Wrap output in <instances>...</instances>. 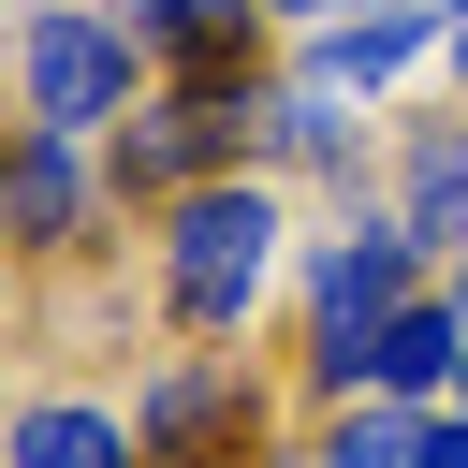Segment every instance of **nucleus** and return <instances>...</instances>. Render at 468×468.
<instances>
[{
	"label": "nucleus",
	"instance_id": "f257e3e1",
	"mask_svg": "<svg viewBox=\"0 0 468 468\" xmlns=\"http://www.w3.org/2000/svg\"><path fill=\"white\" fill-rule=\"evenodd\" d=\"M146 44H132V15H102V0H29L15 15V117L29 132H73V146H102L132 102H146Z\"/></svg>",
	"mask_w": 468,
	"mask_h": 468
},
{
	"label": "nucleus",
	"instance_id": "f03ea898",
	"mask_svg": "<svg viewBox=\"0 0 468 468\" xmlns=\"http://www.w3.org/2000/svg\"><path fill=\"white\" fill-rule=\"evenodd\" d=\"M263 278H278V190H263V176H219V190L161 205V322H176V336L219 351V336L263 307Z\"/></svg>",
	"mask_w": 468,
	"mask_h": 468
},
{
	"label": "nucleus",
	"instance_id": "7ed1b4c3",
	"mask_svg": "<svg viewBox=\"0 0 468 468\" xmlns=\"http://www.w3.org/2000/svg\"><path fill=\"white\" fill-rule=\"evenodd\" d=\"M424 292V234L410 219H351L307 249V380L322 395H366V336Z\"/></svg>",
	"mask_w": 468,
	"mask_h": 468
},
{
	"label": "nucleus",
	"instance_id": "20e7f679",
	"mask_svg": "<svg viewBox=\"0 0 468 468\" xmlns=\"http://www.w3.org/2000/svg\"><path fill=\"white\" fill-rule=\"evenodd\" d=\"M249 102L263 88H146L117 132H102V190L117 205H190L249 161Z\"/></svg>",
	"mask_w": 468,
	"mask_h": 468
},
{
	"label": "nucleus",
	"instance_id": "39448f33",
	"mask_svg": "<svg viewBox=\"0 0 468 468\" xmlns=\"http://www.w3.org/2000/svg\"><path fill=\"white\" fill-rule=\"evenodd\" d=\"M132 439H146V468H234V453L263 439V395H249L234 351H176V366L146 380Z\"/></svg>",
	"mask_w": 468,
	"mask_h": 468
},
{
	"label": "nucleus",
	"instance_id": "423d86ee",
	"mask_svg": "<svg viewBox=\"0 0 468 468\" xmlns=\"http://www.w3.org/2000/svg\"><path fill=\"white\" fill-rule=\"evenodd\" d=\"M88 234H102V176H88V146H73V132H15V146H0V249L73 263Z\"/></svg>",
	"mask_w": 468,
	"mask_h": 468
},
{
	"label": "nucleus",
	"instance_id": "0eeeda50",
	"mask_svg": "<svg viewBox=\"0 0 468 468\" xmlns=\"http://www.w3.org/2000/svg\"><path fill=\"white\" fill-rule=\"evenodd\" d=\"M146 58H176V88H249V15L263 0H117Z\"/></svg>",
	"mask_w": 468,
	"mask_h": 468
},
{
	"label": "nucleus",
	"instance_id": "6e6552de",
	"mask_svg": "<svg viewBox=\"0 0 468 468\" xmlns=\"http://www.w3.org/2000/svg\"><path fill=\"white\" fill-rule=\"evenodd\" d=\"M0 468H146V439L102 410V395H29L0 424Z\"/></svg>",
	"mask_w": 468,
	"mask_h": 468
},
{
	"label": "nucleus",
	"instance_id": "1a4fd4ad",
	"mask_svg": "<svg viewBox=\"0 0 468 468\" xmlns=\"http://www.w3.org/2000/svg\"><path fill=\"white\" fill-rule=\"evenodd\" d=\"M453 351H468L453 292H410V307L366 336V395H380V410H410V395H439V380H453Z\"/></svg>",
	"mask_w": 468,
	"mask_h": 468
},
{
	"label": "nucleus",
	"instance_id": "9d476101",
	"mask_svg": "<svg viewBox=\"0 0 468 468\" xmlns=\"http://www.w3.org/2000/svg\"><path fill=\"white\" fill-rule=\"evenodd\" d=\"M410 44H424V29H395V15H336V29H307L292 88H322V102H380V88L410 73Z\"/></svg>",
	"mask_w": 468,
	"mask_h": 468
},
{
	"label": "nucleus",
	"instance_id": "9b49d317",
	"mask_svg": "<svg viewBox=\"0 0 468 468\" xmlns=\"http://www.w3.org/2000/svg\"><path fill=\"white\" fill-rule=\"evenodd\" d=\"M249 146L292 161V176H351V161H366V132H351L322 88H263V102H249Z\"/></svg>",
	"mask_w": 468,
	"mask_h": 468
},
{
	"label": "nucleus",
	"instance_id": "f8f14e48",
	"mask_svg": "<svg viewBox=\"0 0 468 468\" xmlns=\"http://www.w3.org/2000/svg\"><path fill=\"white\" fill-rule=\"evenodd\" d=\"M395 219L424 249H468V132H410V176H395Z\"/></svg>",
	"mask_w": 468,
	"mask_h": 468
},
{
	"label": "nucleus",
	"instance_id": "ddd939ff",
	"mask_svg": "<svg viewBox=\"0 0 468 468\" xmlns=\"http://www.w3.org/2000/svg\"><path fill=\"white\" fill-rule=\"evenodd\" d=\"M410 439H424V424H410V410H380V395H366V410H351V424H336V439H322V468H410Z\"/></svg>",
	"mask_w": 468,
	"mask_h": 468
},
{
	"label": "nucleus",
	"instance_id": "4468645a",
	"mask_svg": "<svg viewBox=\"0 0 468 468\" xmlns=\"http://www.w3.org/2000/svg\"><path fill=\"white\" fill-rule=\"evenodd\" d=\"M410 468H468V410H439V424L410 439Z\"/></svg>",
	"mask_w": 468,
	"mask_h": 468
},
{
	"label": "nucleus",
	"instance_id": "2eb2a0df",
	"mask_svg": "<svg viewBox=\"0 0 468 468\" xmlns=\"http://www.w3.org/2000/svg\"><path fill=\"white\" fill-rule=\"evenodd\" d=\"M263 15H292V29H336V15H351V0H263Z\"/></svg>",
	"mask_w": 468,
	"mask_h": 468
},
{
	"label": "nucleus",
	"instance_id": "dca6fc26",
	"mask_svg": "<svg viewBox=\"0 0 468 468\" xmlns=\"http://www.w3.org/2000/svg\"><path fill=\"white\" fill-rule=\"evenodd\" d=\"M453 88H468V0H453Z\"/></svg>",
	"mask_w": 468,
	"mask_h": 468
},
{
	"label": "nucleus",
	"instance_id": "f3484780",
	"mask_svg": "<svg viewBox=\"0 0 468 468\" xmlns=\"http://www.w3.org/2000/svg\"><path fill=\"white\" fill-rule=\"evenodd\" d=\"M453 322H468V249H453Z\"/></svg>",
	"mask_w": 468,
	"mask_h": 468
},
{
	"label": "nucleus",
	"instance_id": "a211bd4d",
	"mask_svg": "<svg viewBox=\"0 0 468 468\" xmlns=\"http://www.w3.org/2000/svg\"><path fill=\"white\" fill-rule=\"evenodd\" d=\"M453 395H468V351H453Z\"/></svg>",
	"mask_w": 468,
	"mask_h": 468
}]
</instances>
